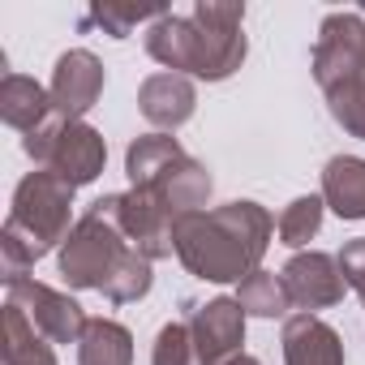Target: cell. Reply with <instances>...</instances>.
Here are the masks:
<instances>
[{
	"label": "cell",
	"instance_id": "cell-1",
	"mask_svg": "<svg viewBox=\"0 0 365 365\" xmlns=\"http://www.w3.org/2000/svg\"><path fill=\"white\" fill-rule=\"evenodd\" d=\"M245 5L202 0L190 14H163L155 26H146V56L168 73L228 82L245 65Z\"/></svg>",
	"mask_w": 365,
	"mask_h": 365
},
{
	"label": "cell",
	"instance_id": "cell-2",
	"mask_svg": "<svg viewBox=\"0 0 365 365\" xmlns=\"http://www.w3.org/2000/svg\"><path fill=\"white\" fill-rule=\"evenodd\" d=\"M275 220L267 207L241 198L211 211H194L176 224V258L190 275L207 284H241L262 271V254L271 245Z\"/></svg>",
	"mask_w": 365,
	"mask_h": 365
},
{
	"label": "cell",
	"instance_id": "cell-3",
	"mask_svg": "<svg viewBox=\"0 0 365 365\" xmlns=\"http://www.w3.org/2000/svg\"><path fill=\"white\" fill-rule=\"evenodd\" d=\"M69 232H73V185L48 168L26 172L14 190V207L5 232H0V279L9 288L22 284L43 254L65 245Z\"/></svg>",
	"mask_w": 365,
	"mask_h": 365
},
{
	"label": "cell",
	"instance_id": "cell-4",
	"mask_svg": "<svg viewBox=\"0 0 365 365\" xmlns=\"http://www.w3.org/2000/svg\"><path fill=\"white\" fill-rule=\"evenodd\" d=\"M125 172H129V190L155 194L176 215V224L185 215H194V211H207L211 190H215L211 172L194 155H185V146H180L172 133L133 138L129 150H125Z\"/></svg>",
	"mask_w": 365,
	"mask_h": 365
},
{
	"label": "cell",
	"instance_id": "cell-5",
	"mask_svg": "<svg viewBox=\"0 0 365 365\" xmlns=\"http://www.w3.org/2000/svg\"><path fill=\"white\" fill-rule=\"evenodd\" d=\"M133 245L125 241L120 224H116V194H103L99 202L86 207V215L73 224V232L61 245V275L69 279V288L86 292V288H103V279L112 275V267L129 254Z\"/></svg>",
	"mask_w": 365,
	"mask_h": 365
},
{
	"label": "cell",
	"instance_id": "cell-6",
	"mask_svg": "<svg viewBox=\"0 0 365 365\" xmlns=\"http://www.w3.org/2000/svg\"><path fill=\"white\" fill-rule=\"evenodd\" d=\"M22 150H26L39 168H48V172H56L61 180H69L73 190L99 180V172H103V163H108V142H103V133H99L95 125H86V120H65V116H52L48 125H39L35 133H26V138H22Z\"/></svg>",
	"mask_w": 365,
	"mask_h": 365
},
{
	"label": "cell",
	"instance_id": "cell-7",
	"mask_svg": "<svg viewBox=\"0 0 365 365\" xmlns=\"http://www.w3.org/2000/svg\"><path fill=\"white\" fill-rule=\"evenodd\" d=\"M116 224H120L125 241L142 258L159 262V258H172L176 254V215L155 194H146V190L116 194Z\"/></svg>",
	"mask_w": 365,
	"mask_h": 365
},
{
	"label": "cell",
	"instance_id": "cell-8",
	"mask_svg": "<svg viewBox=\"0 0 365 365\" xmlns=\"http://www.w3.org/2000/svg\"><path fill=\"white\" fill-rule=\"evenodd\" d=\"M9 305H18L31 322H35V331L48 339V344H78L82 339V331H86V309L69 297V292H56V288H48V284H39V279H22V284H14L9 288Z\"/></svg>",
	"mask_w": 365,
	"mask_h": 365
},
{
	"label": "cell",
	"instance_id": "cell-9",
	"mask_svg": "<svg viewBox=\"0 0 365 365\" xmlns=\"http://www.w3.org/2000/svg\"><path fill=\"white\" fill-rule=\"evenodd\" d=\"M190 331H194V348H198V365H232L245 344V309L237 305V297H215L207 305H194L190 314Z\"/></svg>",
	"mask_w": 365,
	"mask_h": 365
},
{
	"label": "cell",
	"instance_id": "cell-10",
	"mask_svg": "<svg viewBox=\"0 0 365 365\" xmlns=\"http://www.w3.org/2000/svg\"><path fill=\"white\" fill-rule=\"evenodd\" d=\"M103 82H108L103 61H99L95 52H86V48H69V52L56 61V69H52V86H48L56 116H65V120H82V116L99 103Z\"/></svg>",
	"mask_w": 365,
	"mask_h": 365
},
{
	"label": "cell",
	"instance_id": "cell-11",
	"mask_svg": "<svg viewBox=\"0 0 365 365\" xmlns=\"http://www.w3.org/2000/svg\"><path fill=\"white\" fill-rule=\"evenodd\" d=\"M279 279H284V288H288V301H292L297 309H305V314L339 305V301H344V288H348L339 262H335L331 254H322V250L292 254V258L284 262Z\"/></svg>",
	"mask_w": 365,
	"mask_h": 365
},
{
	"label": "cell",
	"instance_id": "cell-12",
	"mask_svg": "<svg viewBox=\"0 0 365 365\" xmlns=\"http://www.w3.org/2000/svg\"><path fill=\"white\" fill-rule=\"evenodd\" d=\"M198 108V91H194V78L185 73H150L142 86H138V112L159 129V133H176Z\"/></svg>",
	"mask_w": 365,
	"mask_h": 365
},
{
	"label": "cell",
	"instance_id": "cell-13",
	"mask_svg": "<svg viewBox=\"0 0 365 365\" xmlns=\"http://www.w3.org/2000/svg\"><path fill=\"white\" fill-rule=\"evenodd\" d=\"M284 365H344V339L318 314H292L284 322Z\"/></svg>",
	"mask_w": 365,
	"mask_h": 365
},
{
	"label": "cell",
	"instance_id": "cell-14",
	"mask_svg": "<svg viewBox=\"0 0 365 365\" xmlns=\"http://www.w3.org/2000/svg\"><path fill=\"white\" fill-rule=\"evenodd\" d=\"M322 202L339 220H365V159L335 155L322 168Z\"/></svg>",
	"mask_w": 365,
	"mask_h": 365
},
{
	"label": "cell",
	"instance_id": "cell-15",
	"mask_svg": "<svg viewBox=\"0 0 365 365\" xmlns=\"http://www.w3.org/2000/svg\"><path fill=\"white\" fill-rule=\"evenodd\" d=\"M0 116H5V125H14L22 133H35L39 125H48L56 116V108H52V95L35 78L5 73V82H0Z\"/></svg>",
	"mask_w": 365,
	"mask_h": 365
},
{
	"label": "cell",
	"instance_id": "cell-16",
	"mask_svg": "<svg viewBox=\"0 0 365 365\" xmlns=\"http://www.w3.org/2000/svg\"><path fill=\"white\" fill-rule=\"evenodd\" d=\"M78 365H133V335L116 318H91L78 339Z\"/></svg>",
	"mask_w": 365,
	"mask_h": 365
},
{
	"label": "cell",
	"instance_id": "cell-17",
	"mask_svg": "<svg viewBox=\"0 0 365 365\" xmlns=\"http://www.w3.org/2000/svg\"><path fill=\"white\" fill-rule=\"evenodd\" d=\"M0 344H5V365H56L52 344L35 331V322L5 301V327H0Z\"/></svg>",
	"mask_w": 365,
	"mask_h": 365
},
{
	"label": "cell",
	"instance_id": "cell-18",
	"mask_svg": "<svg viewBox=\"0 0 365 365\" xmlns=\"http://www.w3.org/2000/svg\"><path fill=\"white\" fill-rule=\"evenodd\" d=\"M327 95V112H331V120L344 129V133H352V138H365V56H361V65L348 73V78H339L331 91H322Z\"/></svg>",
	"mask_w": 365,
	"mask_h": 365
},
{
	"label": "cell",
	"instance_id": "cell-19",
	"mask_svg": "<svg viewBox=\"0 0 365 365\" xmlns=\"http://www.w3.org/2000/svg\"><path fill=\"white\" fill-rule=\"evenodd\" d=\"M237 305L245 309V318H284L292 301H288V288L279 275L254 271L250 279L237 284Z\"/></svg>",
	"mask_w": 365,
	"mask_h": 365
},
{
	"label": "cell",
	"instance_id": "cell-20",
	"mask_svg": "<svg viewBox=\"0 0 365 365\" xmlns=\"http://www.w3.org/2000/svg\"><path fill=\"white\" fill-rule=\"evenodd\" d=\"M163 14H172V9H163V5H120V0H99V5H91V22L112 39H129L142 22L155 26Z\"/></svg>",
	"mask_w": 365,
	"mask_h": 365
},
{
	"label": "cell",
	"instance_id": "cell-21",
	"mask_svg": "<svg viewBox=\"0 0 365 365\" xmlns=\"http://www.w3.org/2000/svg\"><path fill=\"white\" fill-rule=\"evenodd\" d=\"M150 284H155V275H150V258H142L138 250H129L116 267H112V275L103 279V297L112 301V305H129V301H142L146 292H150Z\"/></svg>",
	"mask_w": 365,
	"mask_h": 365
},
{
	"label": "cell",
	"instance_id": "cell-22",
	"mask_svg": "<svg viewBox=\"0 0 365 365\" xmlns=\"http://www.w3.org/2000/svg\"><path fill=\"white\" fill-rule=\"evenodd\" d=\"M322 211H327V202H322V194H305V198H292L288 207H284V215H279V245H288V250H301V245H309L314 237H318V228H322Z\"/></svg>",
	"mask_w": 365,
	"mask_h": 365
},
{
	"label": "cell",
	"instance_id": "cell-23",
	"mask_svg": "<svg viewBox=\"0 0 365 365\" xmlns=\"http://www.w3.org/2000/svg\"><path fill=\"white\" fill-rule=\"evenodd\" d=\"M150 365H198V348H194V331L190 318L185 322H168L155 344H150Z\"/></svg>",
	"mask_w": 365,
	"mask_h": 365
},
{
	"label": "cell",
	"instance_id": "cell-24",
	"mask_svg": "<svg viewBox=\"0 0 365 365\" xmlns=\"http://www.w3.org/2000/svg\"><path fill=\"white\" fill-rule=\"evenodd\" d=\"M335 262H339V271H344V284L356 288V297H361V305H365V237L348 241V245L335 254Z\"/></svg>",
	"mask_w": 365,
	"mask_h": 365
},
{
	"label": "cell",
	"instance_id": "cell-25",
	"mask_svg": "<svg viewBox=\"0 0 365 365\" xmlns=\"http://www.w3.org/2000/svg\"><path fill=\"white\" fill-rule=\"evenodd\" d=\"M232 365H262V361H258V356H250V352H245V356H237V361H232Z\"/></svg>",
	"mask_w": 365,
	"mask_h": 365
}]
</instances>
